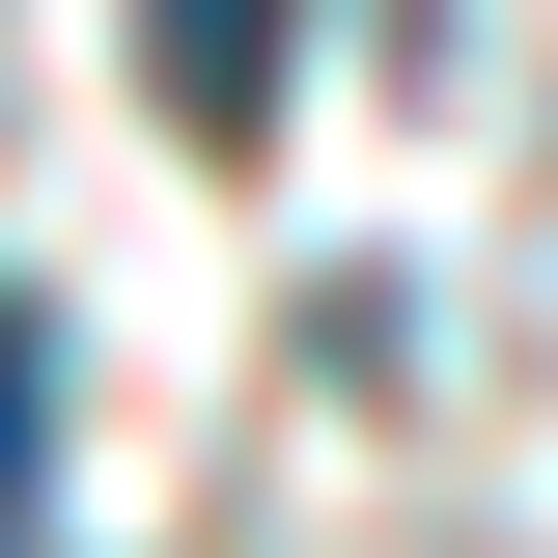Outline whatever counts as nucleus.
<instances>
[{
	"mask_svg": "<svg viewBox=\"0 0 558 558\" xmlns=\"http://www.w3.org/2000/svg\"><path fill=\"white\" fill-rule=\"evenodd\" d=\"M279 57H307V0H140V84H168L196 140H252V112H279Z\"/></svg>",
	"mask_w": 558,
	"mask_h": 558,
	"instance_id": "1",
	"label": "nucleus"
},
{
	"mask_svg": "<svg viewBox=\"0 0 558 558\" xmlns=\"http://www.w3.org/2000/svg\"><path fill=\"white\" fill-rule=\"evenodd\" d=\"M28 502H57V307L0 279V531H28Z\"/></svg>",
	"mask_w": 558,
	"mask_h": 558,
	"instance_id": "2",
	"label": "nucleus"
}]
</instances>
